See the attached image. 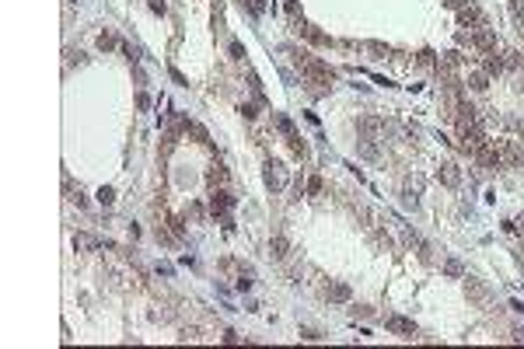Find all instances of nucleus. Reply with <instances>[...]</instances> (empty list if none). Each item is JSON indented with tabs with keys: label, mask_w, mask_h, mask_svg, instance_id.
I'll use <instances>...</instances> for the list:
<instances>
[{
	"label": "nucleus",
	"mask_w": 524,
	"mask_h": 349,
	"mask_svg": "<svg viewBox=\"0 0 524 349\" xmlns=\"http://www.w3.org/2000/svg\"><path fill=\"white\" fill-rule=\"evenodd\" d=\"M231 56H234V60H241V56H245V49H241V42H231Z\"/></svg>",
	"instance_id": "28"
},
{
	"label": "nucleus",
	"mask_w": 524,
	"mask_h": 349,
	"mask_svg": "<svg viewBox=\"0 0 524 349\" xmlns=\"http://www.w3.org/2000/svg\"><path fill=\"white\" fill-rule=\"evenodd\" d=\"M507 67H521V56L517 53H507Z\"/></svg>",
	"instance_id": "29"
},
{
	"label": "nucleus",
	"mask_w": 524,
	"mask_h": 349,
	"mask_svg": "<svg viewBox=\"0 0 524 349\" xmlns=\"http://www.w3.org/2000/svg\"><path fill=\"white\" fill-rule=\"evenodd\" d=\"M468 87H472V91H486V87H489V77H486V73H468Z\"/></svg>",
	"instance_id": "16"
},
{
	"label": "nucleus",
	"mask_w": 524,
	"mask_h": 349,
	"mask_svg": "<svg viewBox=\"0 0 524 349\" xmlns=\"http://www.w3.org/2000/svg\"><path fill=\"white\" fill-rule=\"evenodd\" d=\"M468 46H475L479 53H496V35H493V28L475 25V28H472V35H468Z\"/></svg>",
	"instance_id": "3"
},
{
	"label": "nucleus",
	"mask_w": 524,
	"mask_h": 349,
	"mask_svg": "<svg viewBox=\"0 0 524 349\" xmlns=\"http://www.w3.org/2000/svg\"><path fill=\"white\" fill-rule=\"evenodd\" d=\"M206 178H210V185L217 189V185H227V178H231V175H227V168H224V164H210Z\"/></svg>",
	"instance_id": "14"
},
{
	"label": "nucleus",
	"mask_w": 524,
	"mask_h": 349,
	"mask_svg": "<svg viewBox=\"0 0 524 349\" xmlns=\"http://www.w3.org/2000/svg\"><path fill=\"white\" fill-rule=\"evenodd\" d=\"M430 63H434V53L423 49V53H420V67H430Z\"/></svg>",
	"instance_id": "27"
},
{
	"label": "nucleus",
	"mask_w": 524,
	"mask_h": 349,
	"mask_svg": "<svg viewBox=\"0 0 524 349\" xmlns=\"http://www.w3.org/2000/svg\"><path fill=\"white\" fill-rule=\"evenodd\" d=\"M318 192H322V178L311 175V178H307V196H318Z\"/></svg>",
	"instance_id": "22"
},
{
	"label": "nucleus",
	"mask_w": 524,
	"mask_h": 349,
	"mask_svg": "<svg viewBox=\"0 0 524 349\" xmlns=\"http://www.w3.org/2000/svg\"><path fill=\"white\" fill-rule=\"evenodd\" d=\"M510 342H524V332H521V328H514V332H510Z\"/></svg>",
	"instance_id": "32"
},
{
	"label": "nucleus",
	"mask_w": 524,
	"mask_h": 349,
	"mask_svg": "<svg viewBox=\"0 0 524 349\" xmlns=\"http://www.w3.org/2000/svg\"><path fill=\"white\" fill-rule=\"evenodd\" d=\"M357 130H360L367 140H377L381 133H384V123H381V119H374V115H364V119L357 123Z\"/></svg>",
	"instance_id": "8"
},
{
	"label": "nucleus",
	"mask_w": 524,
	"mask_h": 349,
	"mask_svg": "<svg viewBox=\"0 0 524 349\" xmlns=\"http://www.w3.org/2000/svg\"><path fill=\"white\" fill-rule=\"evenodd\" d=\"M150 11L154 14H164V0H150Z\"/></svg>",
	"instance_id": "31"
},
{
	"label": "nucleus",
	"mask_w": 524,
	"mask_h": 349,
	"mask_svg": "<svg viewBox=\"0 0 524 349\" xmlns=\"http://www.w3.org/2000/svg\"><path fill=\"white\" fill-rule=\"evenodd\" d=\"M500 157H503V164H517V161H524V154H521V147L510 140V143H503L500 147Z\"/></svg>",
	"instance_id": "11"
},
{
	"label": "nucleus",
	"mask_w": 524,
	"mask_h": 349,
	"mask_svg": "<svg viewBox=\"0 0 524 349\" xmlns=\"http://www.w3.org/2000/svg\"><path fill=\"white\" fill-rule=\"evenodd\" d=\"M98 203H101V206H112V203H116V192H112L109 185H101V189H98Z\"/></svg>",
	"instance_id": "20"
},
{
	"label": "nucleus",
	"mask_w": 524,
	"mask_h": 349,
	"mask_svg": "<svg viewBox=\"0 0 524 349\" xmlns=\"http://www.w3.org/2000/svg\"><path fill=\"white\" fill-rule=\"evenodd\" d=\"M276 126H280V130H283V133H287V137H290V133H294V123H290V119H287V115H276Z\"/></svg>",
	"instance_id": "23"
},
{
	"label": "nucleus",
	"mask_w": 524,
	"mask_h": 349,
	"mask_svg": "<svg viewBox=\"0 0 524 349\" xmlns=\"http://www.w3.org/2000/svg\"><path fill=\"white\" fill-rule=\"evenodd\" d=\"M503 70V60H496V53H486V60H482V73L486 77H496Z\"/></svg>",
	"instance_id": "15"
},
{
	"label": "nucleus",
	"mask_w": 524,
	"mask_h": 349,
	"mask_svg": "<svg viewBox=\"0 0 524 349\" xmlns=\"http://www.w3.org/2000/svg\"><path fill=\"white\" fill-rule=\"evenodd\" d=\"M241 115L245 119H255V105H241Z\"/></svg>",
	"instance_id": "30"
},
{
	"label": "nucleus",
	"mask_w": 524,
	"mask_h": 349,
	"mask_svg": "<svg viewBox=\"0 0 524 349\" xmlns=\"http://www.w3.org/2000/svg\"><path fill=\"white\" fill-rule=\"evenodd\" d=\"M367 49L377 53V56H388V53H391V49H388V46H381V42H367Z\"/></svg>",
	"instance_id": "25"
},
{
	"label": "nucleus",
	"mask_w": 524,
	"mask_h": 349,
	"mask_svg": "<svg viewBox=\"0 0 524 349\" xmlns=\"http://www.w3.org/2000/svg\"><path fill=\"white\" fill-rule=\"evenodd\" d=\"M465 297L475 304V307H486L489 300H493V290L482 283V279H475V276H465Z\"/></svg>",
	"instance_id": "2"
},
{
	"label": "nucleus",
	"mask_w": 524,
	"mask_h": 349,
	"mask_svg": "<svg viewBox=\"0 0 524 349\" xmlns=\"http://www.w3.org/2000/svg\"><path fill=\"white\" fill-rule=\"evenodd\" d=\"M185 130H189V133H192V137L199 140V143H210V133H206V130H203V126H199V123H192V119H189V123H185Z\"/></svg>",
	"instance_id": "17"
},
{
	"label": "nucleus",
	"mask_w": 524,
	"mask_h": 349,
	"mask_svg": "<svg viewBox=\"0 0 524 349\" xmlns=\"http://www.w3.org/2000/svg\"><path fill=\"white\" fill-rule=\"evenodd\" d=\"M300 339H307V342H318V339H322V335H318V332H315V328H300Z\"/></svg>",
	"instance_id": "26"
},
{
	"label": "nucleus",
	"mask_w": 524,
	"mask_h": 349,
	"mask_svg": "<svg viewBox=\"0 0 524 349\" xmlns=\"http://www.w3.org/2000/svg\"><path fill=\"white\" fill-rule=\"evenodd\" d=\"M262 178H266V185H269L273 192H280V189L287 185V171H283V164H276V161H266Z\"/></svg>",
	"instance_id": "4"
},
{
	"label": "nucleus",
	"mask_w": 524,
	"mask_h": 349,
	"mask_svg": "<svg viewBox=\"0 0 524 349\" xmlns=\"http://www.w3.org/2000/svg\"><path fill=\"white\" fill-rule=\"evenodd\" d=\"M437 178H441L444 185H451V189H454V185H461V171H458V164H451V161L437 168Z\"/></svg>",
	"instance_id": "9"
},
{
	"label": "nucleus",
	"mask_w": 524,
	"mask_h": 349,
	"mask_svg": "<svg viewBox=\"0 0 524 349\" xmlns=\"http://www.w3.org/2000/svg\"><path fill=\"white\" fill-rule=\"evenodd\" d=\"M353 297V290L346 286V283H329V300H336V304H346Z\"/></svg>",
	"instance_id": "10"
},
{
	"label": "nucleus",
	"mask_w": 524,
	"mask_h": 349,
	"mask_svg": "<svg viewBox=\"0 0 524 349\" xmlns=\"http://www.w3.org/2000/svg\"><path fill=\"white\" fill-rule=\"evenodd\" d=\"M444 269H448V276H461V262H458V259H448Z\"/></svg>",
	"instance_id": "24"
},
{
	"label": "nucleus",
	"mask_w": 524,
	"mask_h": 349,
	"mask_svg": "<svg viewBox=\"0 0 524 349\" xmlns=\"http://www.w3.org/2000/svg\"><path fill=\"white\" fill-rule=\"evenodd\" d=\"M287 140H290V150H294L297 157H307V147H304V140H300L297 133H290V137H287Z\"/></svg>",
	"instance_id": "19"
},
{
	"label": "nucleus",
	"mask_w": 524,
	"mask_h": 349,
	"mask_svg": "<svg viewBox=\"0 0 524 349\" xmlns=\"http://www.w3.org/2000/svg\"><path fill=\"white\" fill-rule=\"evenodd\" d=\"M384 328L395 332V335H402V339H416V325L409 318H402V314H388L384 318Z\"/></svg>",
	"instance_id": "5"
},
{
	"label": "nucleus",
	"mask_w": 524,
	"mask_h": 349,
	"mask_svg": "<svg viewBox=\"0 0 524 349\" xmlns=\"http://www.w3.org/2000/svg\"><path fill=\"white\" fill-rule=\"evenodd\" d=\"M475 157H479V164H486V168H500V164H503L500 147H496V143H489V140L475 147Z\"/></svg>",
	"instance_id": "6"
},
{
	"label": "nucleus",
	"mask_w": 524,
	"mask_h": 349,
	"mask_svg": "<svg viewBox=\"0 0 524 349\" xmlns=\"http://www.w3.org/2000/svg\"><path fill=\"white\" fill-rule=\"evenodd\" d=\"M300 70H304V77H307V84H318V91H329L332 87V70L325 67L322 60H315V56H304V63H300Z\"/></svg>",
	"instance_id": "1"
},
{
	"label": "nucleus",
	"mask_w": 524,
	"mask_h": 349,
	"mask_svg": "<svg viewBox=\"0 0 524 349\" xmlns=\"http://www.w3.org/2000/svg\"><path fill=\"white\" fill-rule=\"evenodd\" d=\"M287 252H290V241H287L283 234H276V238L269 241V255H273V259H287Z\"/></svg>",
	"instance_id": "13"
},
{
	"label": "nucleus",
	"mask_w": 524,
	"mask_h": 349,
	"mask_svg": "<svg viewBox=\"0 0 524 349\" xmlns=\"http://www.w3.org/2000/svg\"><path fill=\"white\" fill-rule=\"evenodd\" d=\"M112 46H116V35L112 32H101L98 35V49H112Z\"/></svg>",
	"instance_id": "21"
},
{
	"label": "nucleus",
	"mask_w": 524,
	"mask_h": 349,
	"mask_svg": "<svg viewBox=\"0 0 524 349\" xmlns=\"http://www.w3.org/2000/svg\"><path fill=\"white\" fill-rule=\"evenodd\" d=\"M231 203H234V196H227L224 189H214V196H210V213H214V216H224L227 209H231Z\"/></svg>",
	"instance_id": "7"
},
{
	"label": "nucleus",
	"mask_w": 524,
	"mask_h": 349,
	"mask_svg": "<svg viewBox=\"0 0 524 349\" xmlns=\"http://www.w3.org/2000/svg\"><path fill=\"white\" fill-rule=\"evenodd\" d=\"M458 21H461V25H482V14H479L472 4H465V7H458Z\"/></svg>",
	"instance_id": "12"
},
{
	"label": "nucleus",
	"mask_w": 524,
	"mask_h": 349,
	"mask_svg": "<svg viewBox=\"0 0 524 349\" xmlns=\"http://www.w3.org/2000/svg\"><path fill=\"white\" fill-rule=\"evenodd\" d=\"M74 248H84V252H91V248H98V241H94L91 234H77V238H74Z\"/></svg>",
	"instance_id": "18"
}]
</instances>
